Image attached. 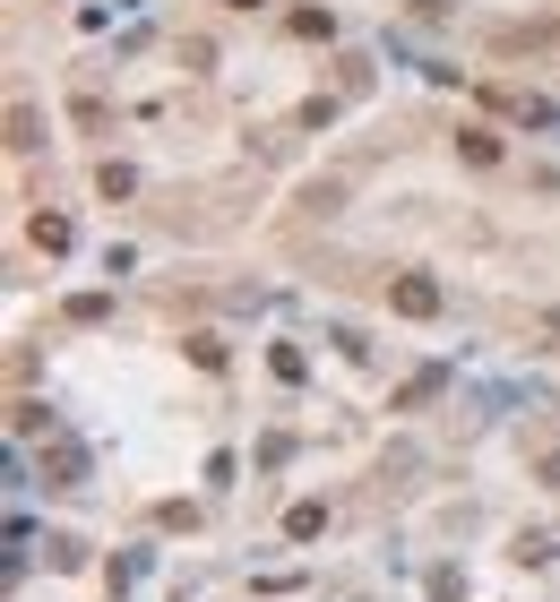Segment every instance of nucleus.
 Here are the masks:
<instances>
[{
	"label": "nucleus",
	"mask_w": 560,
	"mask_h": 602,
	"mask_svg": "<svg viewBox=\"0 0 560 602\" xmlns=\"http://www.w3.org/2000/svg\"><path fill=\"white\" fill-rule=\"evenodd\" d=\"M396 310H414V318H431V310H440V293H431L423 276H414V285H396Z\"/></svg>",
	"instance_id": "1"
}]
</instances>
